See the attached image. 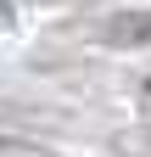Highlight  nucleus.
<instances>
[{
  "instance_id": "nucleus-1",
  "label": "nucleus",
  "mask_w": 151,
  "mask_h": 157,
  "mask_svg": "<svg viewBox=\"0 0 151 157\" xmlns=\"http://www.w3.org/2000/svg\"><path fill=\"white\" fill-rule=\"evenodd\" d=\"M106 34L112 39H151V17H118Z\"/></svg>"
},
{
  "instance_id": "nucleus-2",
  "label": "nucleus",
  "mask_w": 151,
  "mask_h": 157,
  "mask_svg": "<svg viewBox=\"0 0 151 157\" xmlns=\"http://www.w3.org/2000/svg\"><path fill=\"white\" fill-rule=\"evenodd\" d=\"M0 157H50L39 146H23V140H0Z\"/></svg>"
}]
</instances>
